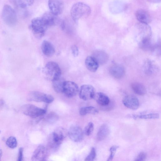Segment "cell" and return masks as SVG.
Listing matches in <instances>:
<instances>
[{"instance_id":"17","label":"cell","mask_w":161,"mask_h":161,"mask_svg":"<svg viewBox=\"0 0 161 161\" xmlns=\"http://www.w3.org/2000/svg\"><path fill=\"white\" fill-rule=\"evenodd\" d=\"M137 19L140 23L148 24L151 21V18L149 13L145 10L139 9L136 13Z\"/></svg>"},{"instance_id":"22","label":"cell","mask_w":161,"mask_h":161,"mask_svg":"<svg viewBox=\"0 0 161 161\" xmlns=\"http://www.w3.org/2000/svg\"><path fill=\"white\" fill-rule=\"evenodd\" d=\"M93 98L97 103L103 106L108 105L110 101L108 97L105 94L101 92L95 93Z\"/></svg>"},{"instance_id":"40","label":"cell","mask_w":161,"mask_h":161,"mask_svg":"<svg viewBox=\"0 0 161 161\" xmlns=\"http://www.w3.org/2000/svg\"><path fill=\"white\" fill-rule=\"evenodd\" d=\"M2 150L1 149H0V160H1V159L2 155Z\"/></svg>"},{"instance_id":"5","label":"cell","mask_w":161,"mask_h":161,"mask_svg":"<svg viewBox=\"0 0 161 161\" xmlns=\"http://www.w3.org/2000/svg\"><path fill=\"white\" fill-rule=\"evenodd\" d=\"M2 19L5 24L9 26H14L17 20V16L14 10L10 6L5 5L2 11Z\"/></svg>"},{"instance_id":"20","label":"cell","mask_w":161,"mask_h":161,"mask_svg":"<svg viewBox=\"0 0 161 161\" xmlns=\"http://www.w3.org/2000/svg\"><path fill=\"white\" fill-rule=\"evenodd\" d=\"M144 68L146 74L149 75L155 73L158 69L156 64L150 60H147L145 62Z\"/></svg>"},{"instance_id":"23","label":"cell","mask_w":161,"mask_h":161,"mask_svg":"<svg viewBox=\"0 0 161 161\" xmlns=\"http://www.w3.org/2000/svg\"><path fill=\"white\" fill-rule=\"evenodd\" d=\"M131 87L133 92L138 95L143 96L146 93V90L145 86L140 83H132L131 84Z\"/></svg>"},{"instance_id":"25","label":"cell","mask_w":161,"mask_h":161,"mask_svg":"<svg viewBox=\"0 0 161 161\" xmlns=\"http://www.w3.org/2000/svg\"><path fill=\"white\" fill-rule=\"evenodd\" d=\"M65 81L60 78L53 81L52 86L54 90L58 93L63 92L64 83Z\"/></svg>"},{"instance_id":"31","label":"cell","mask_w":161,"mask_h":161,"mask_svg":"<svg viewBox=\"0 0 161 161\" xmlns=\"http://www.w3.org/2000/svg\"><path fill=\"white\" fill-rule=\"evenodd\" d=\"M94 129V125L92 123L89 122L85 127L84 133L86 136H90L92 133Z\"/></svg>"},{"instance_id":"9","label":"cell","mask_w":161,"mask_h":161,"mask_svg":"<svg viewBox=\"0 0 161 161\" xmlns=\"http://www.w3.org/2000/svg\"><path fill=\"white\" fill-rule=\"evenodd\" d=\"M94 87L90 85H84L81 86L79 91L80 98L86 101L93 98L95 94Z\"/></svg>"},{"instance_id":"38","label":"cell","mask_w":161,"mask_h":161,"mask_svg":"<svg viewBox=\"0 0 161 161\" xmlns=\"http://www.w3.org/2000/svg\"><path fill=\"white\" fill-rule=\"evenodd\" d=\"M148 1L150 2H151L152 3H158L160 2L161 1V0H147Z\"/></svg>"},{"instance_id":"8","label":"cell","mask_w":161,"mask_h":161,"mask_svg":"<svg viewBox=\"0 0 161 161\" xmlns=\"http://www.w3.org/2000/svg\"><path fill=\"white\" fill-rule=\"evenodd\" d=\"M78 91V86L75 82L70 81H64L63 92L66 96L69 97L75 96L77 94Z\"/></svg>"},{"instance_id":"30","label":"cell","mask_w":161,"mask_h":161,"mask_svg":"<svg viewBox=\"0 0 161 161\" xmlns=\"http://www.w3.org/2000/svg\"><path fill=\"white\" fill-rule=\"evenodd\" d=\"M19 6L22 8H25L32 5L34 0H18Z\"/></svg>"},{"instance_id":"37","label":"cell","mask_w":161,"mask_h":161,"mask_svg":"<svg viewBox=\"0 0 161 161\" xmlns=\"http://www.w3.org/2000/svg\"><path fill=\"white\" fill-rule=\"evenodd\" d=\"M10 2L15 7H17L19 6L18 0H9Z\"/></svg>"},{"instance_id":"13","label":"cell","mask_w":161,"mask_h":161,"mask_svg":"<svg viewBox=\"0 0 161 161\" xmlns=\"http://www.w3.org/2000/svg\"><path fill=\"white\" fill-rule=\"evenodd\" d=\"M47 150L43 145H39L33 152L31 160L34 161H41L45 160L47 155Z\"/></svg>"},{"instance_id":"16","label":"cell","mask_w":161,"mask_h":161,"mask_svg":"<svg viewBox=\"0 0 161 161\" xmlns=\"http://www.w3.org/2000/svg\"><path fill=\"white\" fill-rule=\"evenodd\" d=\"M109 72L114 77L119 79L122 78L125 74V69L124 66L119 64H114L110 68Z\"/></svg>"},{"instance_id":"29","label":"cell","mask_w":161,"mask_h":161,"mask_svg":"<svg viewBox=\"0 0 161 161\" xmlns=\"http://www.w3.org/2000/svg\"><path fill=\"white\" fill-rule=\"evenodd\" d=\"M58 116L54 113L51 112L48 114L45 118L46 121L49 123H54L57 120Z\"/></svg>"},{"instance_id":"1","label":"cell","mask_w":161,"mask_h":161,"mask_svg":"<svg viewBox=\"0 0 161 161\" xmlns=\"http://www.w3.org/2000/svg\"><path fill=\"white\" fill-rule=\"evenodd\" d=\"M91 11V8L88 5L83 2H79L72 6L70 14L72 19L77 22L82 17H88Z\"/></svg>"},{"instance_id":"12","label":"cell","mask_w":161,"mask_h":161,"mask_svg":"<svg viewBox=\"0 0 161 161\" xmlns=\"http://www.w3.org/2000/svg\"><path fill=\"white\" fill-rule=\"evenodd\" d=\"M127 8V4L122 0H114L109 5L110 12L114 14H118L124 11Z\"/></svg>"},{"instance_id":"28","label":"cell","mask_w":161,"mask_h":161,"mask_svg":"<svg viewBox=\"0 0 161 161\" xmlns=\"http://www.w3.org/2000/svg\"><path fill=\"white\" fill-rule=\"evenodd\" d=\"M6 143L8 147L12 149L15 148L17 145L16 138L13 136H10L7 139Z\"/></svg>"},{"instance_id":"19","label":"cell","mask_w":161,"mask_h":161,"mask_svg":"<svg viewBox=\"0 0 161 161\" xmlns=\"http://www.w3.org/2000/svg\"><path fill=\"white\" fill-rule=\"evenodd\" d=\"M85 64L88 69L92 72H95L97 70L99 64L96 59L92 56H89L86 57L85 59Z\"/></svg>"},{"instance_id":"15","label":"cell","mask_w":161,"mask_h":161,"mask_svg":"<svg viewBox=\"0 0 161 161\" xmlns=\"http://www.w3.org/2000/svg\"><path fill=\"white\" fill-rule=\"evenodd\" d=\"M123 103L125 107L133 110L137 109L139 105V101L137 98L132 95L126 96L123 99Z\"/></svg>"},{"instance_id":"3","label":"cell","mask_w":161,"mask_h":161,"mask_svg":"<svg viewBox=\"0 0 161 161\" xmlns=\"http://www.w3.org/2000/svg\"><path fill=\"white\" fill-rule=\"evenodd\" d=\"M66 136V132L63 128H59L52 133L48 140V147L51 149L58 148L63 142Z\"/></svg>"},{"instance_id":"27","label":"cell","mask_w":161,"mask_h":161,"mask_svg":"<svg viewBox=\"0 0 161 161\" xmlns=\"http://www.w3.org/2000/svg\"><path fill=\"white\" fill-rule=\"evenodd\" d=\"M134 119L139 118L141 119H156L159 117V114L158 113H150L140 115H134L133 116Z\"/></svg>"},{"instance_id":"33","label":"cell","mask_w":161,"mask_h":161,"mask_svg":"<svg viewBox=\"0 0 161 161\" xmlns=\"http://www.w3.org/2000/svg\"><path fill=\"white\" fill-rule=\"evenodd\" d=\"M118 148L119 146H113L110 147L109 150L110 154L107 161H110L112 160L115 153Z\"/></svg>"},{"instance_id":"32","label":"cell","mask_w":161,"mask_h":161,"mask_svg":"<svg viewBox=\"0 0 161 161\" xmlns=\"http://www.w3.org/2000/svg\"><path fill=\"white\" fill-rule=\"evenodd\" d=\"M96 155L95 149L94 147H92L90 153L85 158V160L86 161H93L95 159Z\"/></svg>"},{"instance_id":"21","label":"cell","mask_w":161,"mask_h":161,"mask_svg":"<svg viewBox=\"0 0 161 161\" xmlns=\"http://www.w3.org/2000/svg\"><path fill=\"white\" fill-rule=\"evenodd\" d=\"M110 129L106 124L102 125L99 128L97 135V138L98 141H102L108 136L110 133Z\"/></svg>"},{"instance_id":"41","label":"cell","mask_w":161,"mask_h":161,"mask_svg":"<svg viewBox=\"0 0 161 161\" xmlns=\"http://www.w3.org/2000/svg\"><path fill=\"white\" fill-rule=\"evenodd\" d=\"M1 132V131L0 130V134Z\"/></svg>"},{"instance_id":"6","label":"cell","mask_w":161,"mask_h":161,"mask_svg":"<svg viewBox=\"0 0 161 161\" xmlns=\"http://www.w3.org/2000/svg\"><path fill=\"white\" fill-rule=\"evenodd\" d=\"M21 110L24 114L33 118H37L42 116L46 113L45 109L30 104L22 105Z\"/></svg>"},{"instance_id":"7","label":"cell","mask_w":161,"mask_h":161,"mask_svg":"<svg viewBox=\"0 0 161 161\" xmlns=\"http://www.w3.org/2000/svg\"><path fill=\"white\" fill-rule=\"evenodd\" d=\"M27 99L29 101L43 102L48 103L52 102L54 100V98L52 95L37 91L31 92L28 95Z\"/></svg>"},{"instance_id":"14","label":"cell","mask_w":161,"mask_h":161,"mask_svg":"<svg viewBox=\"0 0 161 161\" xmlns=\"http://www.w3.org/2000/svg\"><path fill=\"white\" fill-rule=\"evenodd\" d=\"M42 18L48 27L59 24L61 20L50 12L44 13Z\"/></svg>"},{"instance_id":"35","label":"cell","mask_w":161,"mask_h":161,"mask_svg":"<svg viewBox=\"0 0 161 161\" xmlns=\"http://www.w3.org/2000/svg\"><path fill=\"white\" fill-rule=\"evenodd\" d=\"M71 50L73 55L74 57L77 56L79 54V50L77 47L73 45L71 47Z\"/></svg>"},{"instance_id":"2","label":"cell","mask_w":161,"mask_h":161,"mask_svg":"<svg viewBox=\"0 0 161 161\" xmlns=\"http://www.w3.org/2000/svg\"><path fill=\"white\" fill-rule=\"evenodd\" d=\"M42 72L46 79L52 81L61 77V69L58 64L54 62H48L43 68Z\"/></svg>"},{"instance_id":"36","label":"cell","mask_w":161,"mask_h":161,"mask_svg":"<svg viewBox=\"0 0 161 161\" xmlns=\"http://www.w3.org/2000/svg\"><path fill=\"white\" fill-rule=\"evenodd\" d=\"M23 148L21 147L19 148V150L18 155L17 158V161H21L23 158Z\"/></svg>"},{"instance_id":"24","label":"cell","mask_w":161,"mask_h":161,"mask_svg":"<svg viewBox=\"0 0 161 161\" xmlns=\"http://www.w3.org/2000/svg\"><path fill=\"white\" fill-rule=\"evenodd\" d=\"M93 57L97 60L99 64H103L106 63L108 59V56L105 52L101 51H96Z\"/></svg>"},{"instance_id":"4","label":"cell","mask_w":161,"mask_h":161,"mask_svg":"<svg viewBox=\"0 0 161 161\" xmlns=\"http://www.w3.org/2000/svg\"><path fill=\"white\" fill-rule=\"evenodd\" d=\"M30 27L36 37L41 38L44 35L48 27L42 17H36L31 20Z\"/></svg>"},{"instance_id":"26","label":"cell","mask_w":161,"mask_h":161,"mask_svg":"<svg viewBox=\"0 0 161 161\" xmlns=\"http://www.w3.org/2000/svg\"><path fill=\"white\" fill-rule=\"evenodd\" d=\"M98 113V110L95 107L88 106L81 108L79 111V113L81 115H85L88 114H96Z\"/></svg>"},{"instance_id":"39","label":"cell","mask_w":161,"mask_h":161,"mask_svg":"<svg viewBox=\"0 0 161 161\" xmlns=\"http://www.w3.org/2000/svg\"><path fill=\"white\" fill-rule=\"evenodd\" d=\"M4 104V101L2 99H0V107L2 108Z\"/></svg>"},{"instance_id":"34","label":"cell","mask_w":161,"mask_h":161,"mask_svg":"<svg viewBox=\"0 0 161 161\" xmlns=\"http://www.w3.org/2000/svg\"><path fill=\"white\" fill-rule=\"evenodd\" d=\"M147 157L146 153L144 152L140 153L135 159L136 161H143L146 160Z\"/></svg>"},{"instance_id":"11","label":"cell","mask_w":161,"mask_h":161,"mask_svg":"<svg viewBox=\"0 0 161 161\" xmlns=\"http://www.w3.org/2000/svg\"><path fill=\"white\" fill-rule=\"evenodd\" d=\"M48 5L50 12L57 16L62 12L64 8L62 0H48Z\"/></svg>"},{"instance_id":"18","label":"cell","mask_w":161,"mask_h":161,"mask_svg":"<svg viewBox=\"0 0 161 161\" xmlns=\"http://www.w3.org/2000/svg\"><path fill=\"white\" fill-rule=\"evenodd\" d=\"M41 49L43 53L48 57L52 56L55 52L53 46L51 42L46 40H44L42 42Z\"/></svg>"},{"instance_id":"10","label":"cell","mask_w":161,"mask_h":161,"mask_svg":"<svg viewBox=\"0 0 161 161\" xmlns=\"http://www.w3.org/2000/svg\"><path fill=\"white\" fill-rule=\"evenodd\" d=\"M84 132L81 128L77 125H72L69 128L68 135L70 138L76 142H80L83 138Z\"/></svg>"}]
</instances>
